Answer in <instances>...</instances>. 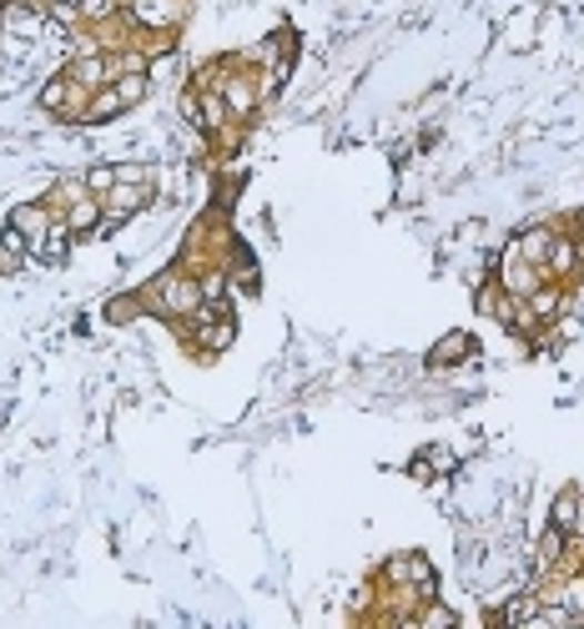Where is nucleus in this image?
Returning a JSON list of instances; mask_svg holds the SVG:
<instances>
[{
    "label": "nucleus",
    "instance_id": "4468645a",
    "mask_svg": "<svg viewBox=\"0 0 584 629\" xmlns=\"http://www.w3.org/2000/svg\"><path fill=\"white\" fill-rule=\"evenodd\" d=\"M26 262H31V242H26L21 232L6 222V232H0V277H16V272H26Z\"/></svg>",
    "mask_w": 584,
    "mask_h": 629
},
{
    "label": "nucleus",
    "instance_id": "39448f33",
    "mask_svg": "<svg viewBox=\"0 0 584 629\" xmlns=\"http://www.w3.org/2000/svg\"><path fill=\"white\" fill-rule=\"evenodd\" d=\"M544 283H560V287H580L584 277V247L574 237H564V232H554V247L550 257H544Z\"/></svg>",
    "mask_w": 584,
    "mask_h": 629
},
{
    "label": "nucleus",
    "instance_id": "6e6552de",
    "mask_svg": "<svg viewBox=\"0 0 584 629\" xmlns=\"http://www.w3.org/2000/svg\"><path fill=\"white\" fill-rule=\"evenodd\" d=\"M550 529H560V534H584V488L580 484H564L560 494H554V504H550Z\"/></svg>",
    "mask_w": 584,
    "mask_h": 629
},
{
    "label": "nucleus",
    "instance_id": "a211bd4d",
    "mask_svg": "<svg viewBox=\"0 0 584 629\" xmlns=\"http://www.w3.org/2000/svg\"><path fill=\"white\" fill-rule=\"evenodd\" d=\"M87 186L97 196H107L111 186H117V162H101V166H87Z\"/></svg>",
    "mask_w": 584,
    "mask_h": 629
},
{
    "label": "nucleus",
    "instance_id": "20e7f679",
    "mask_svg": "<svg viewBox=\"0 0 584 629\" xmlns=\"http://www.w3.org/2000/svg\"><path fill=\"white\" fill-rule=\"evenodd\" d=\"M152 202H157V182H117L107 196H101V237L127 227L131 217H141Z\"/></svg>",
    "mask_w": 584,
    "mask_h": 629
},
{
    "label": "nucleus",
    "instance_id": "dca6fc26",
    "mask_svg": "<svg viewBox=\"0 0 584 629\" xmlns=\"http://www.w3.org/2000/svg\"><path fill=\"white\" fill-rule=\"evenodd\" d=\"M111 87H117V97L127 101V111H131V106H141V101L152 97V71H127V77H117Z\"/></svg>",
    "mask_w": 584,
    "mask_h": 629
},
{
    "label": "nucleus",
    "instance_id": "ddd939ff",
    "mask_svg": "<svg viewBox=\"0 0 584 629\" xmlns=\"http://www.w3.org/2000/svg\"><path fill=\"white\" fill-rule=\"evenodd\" d=\"M81 196H97V192L87 186V172H66V176H56V182H51V192H46V206H51L56 217H61L66 206H77Z\"/></svg>",
    "mask_w": 584,
    "mask_h": 629
},
{
    "label": "nucleus",
    "instance_id": "f3484780",
    "mask_svg": "<svg viewBox=\"0 0 584 629\" xmlns=\"http://www.w3.org/2000/svg\"><path fill=\"white\" fill-rule=\"evenodd\" d=\"M449 625H459V615L449 605H439V595L423 599L419 615H413V629H449Z\"/></svg>",
    "mask_w": 584,
    "mask_h": 629
},
{
    "label": "nucleus",
    "instance_id": "7ed1b4c3",
    "mask_svg": "<svg viewBox=\"0 0 584 629\" xmlns=\"http://www.w3.org/2000/svg\"><path fill=\"white\" fill-rule=\"evenodd\" d=\"M36 106H41L51 121H61V126H87L91 87H81V81H71V77H66V71H56L51 81H41V91H36Z\"/></svg>",
    "mask_w": 584,
    "mask_h": 629
},
{
    "label": "nucleus",
    "instance_id": "9b49d317",
    "mask_svg": "<svg viewBox=\"0 0 584 629\" xmlns=\"http://www.w3.org/2000/svg\"><path fill=\"white\" fill-rule=\"evenodd\" d=\"M509 247L520 252V257H530L534 267H544V257H550V247H554V222H534V227H520L514 237H509Z\"/></svg>",
    "mask_w": 584,
    "mask_h": 629
},
{
    "label": "nucleus",
    "instance_id": "1a4fd4ad",
    "mask_svg": "<svg viewBox=\"0 0 584 629\" xmlns=\"http://www.w3.org/2000/svg\"><path fill=\"white\" fill-rule=\"evenodd\" d=\"M6 222H11L16 232H21L26 242H41L46 232H51V222H56V212L51 206H46V196H36V202H21V206H11V212H6Z\"/></svg>",
    "mask_w": 584,
    "mask_h": 629
},
{
    "label": "nucleus",
    "instance_id": "0eeeda50",
    "mask_svg": "<svg viewBox=\"0 0 584 629\" xmlns=\"http://www.w3.org/2000/svg\"><path fill=\"white\" fill-rule=\"evenodd\" d=\"M479 358V343L474 333H444L439 343L429 347V373H449V368H464V363Z\"/></svg>",
    "mask_w": 584,
    "mask_h": 629
},
{
    "label": "nucleus",
    "instance_id": "9d476101",
    "mask_svg": "<svg viewBox=\"0 0 584 629\" xmlns=\"http://www.w3.org/2000/svg\"><path fill=\"white\" fill-rule=\"evenodd\" d=\"M71 247H77V237H71V227H66L61 217H56V222H51V232H46V237L31 247V257L41 262V267H66Z\"/></svg>",
    "mask_w": 584,
    "mask_h": 629
},
{
    "label": "nucleus",
    "instance_id": "2eb2a0df",
    "mask_svg": "<svg viewBox=\"0 0 584 629\" xmlns=\"http://www.w3.org/2000/svg\"><path fill=\"white\" fill-rule=\"evenodd\" d=\"M127 116V101L117 97V87H101L91 91V106H87V126H107V121Z\"/></svg>",
    "mask_w": 584,
    "mask_h": 629
},
{
    "label": "nucleus",
    "instance_id": "f03ea898",
    "mask_svg": "<svg viewBox=\"0 0 584 629\" xmlns=\"http://www.w3.org/2000/svg\"><path fill=\"white\" fill-rule=\"evenodd\" d=\"M373 579H379L383 589H409V595H419V599H433V595H439V575H433L429 554H419V549L389 554Z\"/></svg>",
    "mask_w": 584,
    "mask_h": 629
},
{
    "label": "nucleus",
    "instance_id": "f257e3e1",
    "mask_svg": "<svg viewBox=\"0 0 584 629\" xmlns=\"http://www.w3.org/2000/svg\"><path fill=\"white\" fill-rule=\"evenodd\" d=\"M137 303H141V317H157V323L177 327V323H187V317L207 303V297H202V277L187 272L182 262H172V267H162L157 277H147V283L137 287Z\"/></svg>",
    "mask_w": 584,
    "mask_h": 629
},
{
    "label": "nucleus",
    "instance_id": "423d86ee",
    "mask_svg": "<svg viewBox=\"0 0 584 629\" xmlns=\"http://www.w3.org/2000/svg\"><path fill=\"white\" fill-rule=\"evenodd\" d=\"M494 283L504 287L509 297H530L534 287L544 283V272L534 267L530 257H520V252H514V247H504V257H499V267H494Z\"/></svg>",
    "mask_w": 584,
    "mask_h": 629
},
{
    "label": "nucleus",
    "instance_id": "f8f14e48",
    "mask_svg": "<svg viewBox=\"0 0 584 629\" xmlns=\"http://www.w3.org/2000/svg\"><path fill=\"white\" fill-rule=\"evenodd\" d=\"M61 222L71 227V237L87 242V237H101V196H81L77 206H66Z\"/></svg>",
    "mask_w": 584,
    "mask_h": 629
}]
</instances>
